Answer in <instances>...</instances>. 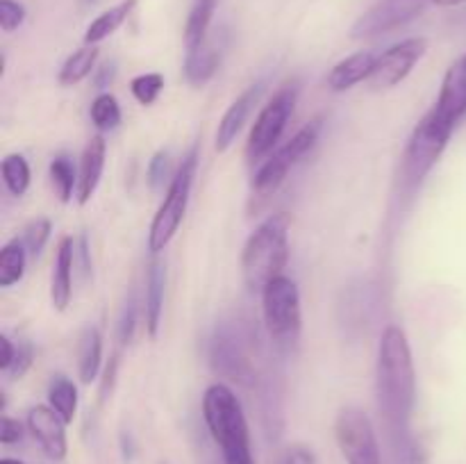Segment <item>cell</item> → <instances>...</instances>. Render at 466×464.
Wrapping results in <instances>:
<instances>
[{"instance_id":"cell-1","label":"cell","mask_w":466,"mask_h":464,"mask_svg":"<svg viewBox=\"0 0 466 464\" xmlns=\"http://www.w3.org/2000/svg\"><path fill=\"white\" fill-rule=\"evenodd\" d=\"M376 396L387 437L410 432V417L417 405V371L403 328L387 326L378 346Z\"/></svg>"},{"instance_id":"cell-2","label":"cell","mask_w":466,"mask_h":464,"mask_svg":"<svg viewBox=\"0 0 466 464\" xmlns=\"http://www.w3.org/2000/svg\"><path fill=\"white\" fill-rule=\"evenodd\" d=\"M203 419L223 464H258L241 400L226 382H214L203 394Z\"/></svg>"},{"instance_id":"cell-3","label":"cell","mask_w":466,"mask_h":464,"mask_svg":"<svg viewBox=\"0 0 466 464\" xmlns=\"http://www.w3.org/2000/svg\"><path fill=\"white\" fill-rule=\"evenodd\" d=\"M289 227L291 217L287 212L264 218L241 250V273L250 289L262 291L276 277L285 276L289 262Z\"/></svg>"},{"instance_id":"cell-4","label":"cell","mask_w":466,"mask_h":464,"mask_svg":"<svg viewBox=\"0 0 466 464\" xmlns=\"http://www.w3.org/2000/svg\"><path fill=\"white\" fill-rule=\"evenodd\" d=\"M196 166H198V148H191L189 153L185 155L180 166L176 168V173H173V180L168 182L167 196H164L157 214H155L153 221H150L148 250L153 255H159L168 244H171V239L176 237V232L180 230L182 221H185Z\"/></svg>"},{"instance_id":"cell-5","label":"cell","mask_w":466,"mask_h":464,"mask_svg":"<svg viewBox=\"0 0 466 464\" xmlns=\"http://www.w3.org/2000/svg\"><path fill=\"white\" fill-rule=\"evenodd\" d=\"M262 317L268 337L282 350L299 344L303 330L299 287L291 277L280 276L262 289Z\"/></svg>"},{"instance_id":"cell-6","label":"cell","mask_w":466,"mask_h":464,"mask_svg":"<svg viewBox=\"0 0 466 464\" xmlns=\"http://www.w3.org/2000/svg\"><path fill=\"white\" fill-rule=\"evenodd\" d=\"M321 127V118H312V121L305 123L285 146H280L276 153H271L262 164H259L258 173H255L253 177V198L267 200L268 196H273L280 189V185L287 180L291 168L317 146Z\"/></svg>"},{"instance_id":"cell-7","label":"cell","mask_w":466,"mask_h":464,"mask_svg":"<svg viewBox=\"0 0 466 464\" xmlns=\"http://www.w3.org/2000/svg\"><path fill=\"white\" fill-rule=\"evenodd\" d=\"M455 127L441 121L435 112H428L414 127L403 155V177L408 187H417L440 162L441 153L449 146Z\"/></svg>"},{"instance_id":"cell-8","label":"cell","mask_w":466,"mask_h":464,"mask_svg":"<svg viewBox=\"0 0 466 464\" xmlns=\"http://www.w3.org/2000/svg\"><path fill=\"white\" fill-rule=\"evenodd\" d=\"M299 103V82H287L273 94V98L259 109L253 127H250L248 141H246V157L248 162H262L280 141L291 114Z\"/></svg>"},{"instance_id":"cell-9","label":"cell","mask_w":466,"mask_h":464,"mask_svg":"<svg viewBox=\"0 0 466 464\" xmlns=\"http://www.w3.org/2000/svg\"><path fill=\"white\" fill-rule=\"evenodd\" d=\"M335 439L346 464H382L380 441L364 409L349 405L335 419Z\"/></svg>"},{"instance_id":"cell-10","label":"cell","mask_w":466,"mask_h":464,"mask_svg":"<svg viewBox=\"0 0 466 464\" xmlns=\"http://www.w3.org/2000/svg\"><path fill=\"white\" fill-rule=\"evenodd\" d=\"M431 0H378L350 27L353 39H373L408 25L423 14Z\"/></svg>"},{"instance_id":"cell-11","label":"cell","mask_w":466,"mask_h":464,"mask_svg":"<svg viewBox=\"0 0 466 464\" xmlns=\"http://www.w3.org/2000/svg\"><path fill=\"white\" fill-rule=\"evenodd\" d=\"M426 50L428 41L423 36H410V39L394 44L385 53L378 55L376 68L369 77V85L373 89H394L396 85H400L412 73V68L426 55Z\"/></svg>"},{"instance_id":"cell-12","label":"cell","mask_w":466,"mask_h":464,"mask_svg":"<svg viewBox=\"0 0 466 464\" xmlns=\"http://www.w3.org/2000/svg\"><path fill=\"white\" fill-rule=\"evenodd\" d=\"M244 337L239 330L232 326L217 328L212 339V350H209V359H212V368L218 376L228 378V380L244 382L250 376V353L248 346L244 344Z\"/></svg>"},{"instance_id":"cell-13","label":"cell","mask_w":466,"mask_h":464,"mask_svg":"<svg viewBox=\"0 0 466 464\" xmlns=\"http://www.w3.org/2000/svg\"><path fill=\"white\" fill-rule=\"evenodd\" d=\"M27 432L32 439L39 444V449L48 455L50 459L59 462L66 458L68 441H66V426L68 423L55 412L50 405H36L27 412L25 419Z\"/></svg>"},{"instance_id":"cell-14","label":"cell","mask_w":466,"mask_h":464,"mask_svg":"<svg viewBox=\"0 0 466 464\" xmlns=\"http://www.w3.org/2000/svg\"><path fill=\"white\" fill-rule=\"evenodd\" d=\"M432 112L451 127H458L466 116V53L455 59L446 71Z\"/></svg>"},{"instance_id":"cell-15","label":"cell","mask_w":466,"mask_h":464,"mask_svg":"<svg viewBox=\"0 0 466 464\" xmlns=\"http://www.w3.org/2000/svg\"><path fill=\"white\" fill-rule=\"evenodd\" d=\"M262 91H264L262 82H255V85H250L239 98L232 100V105L226 109L221 121H218L217 136H214V148H217V153H226V150L235 144L239 132L244 130L246 121H248L250 114H253L255 105H258L259 98H262Z\"/></svg>"},{"instance_id":"cell-16","label":"cell","mask_w":466,"mask_h":464,"mask_svg":"<svg viewBox=\"0 0 466 464\" xmlns=\"http://www.w3.org/2000/svg\"><path fill=\"white\" fill-rule=\"evenodd\" d=\"M105 157H107V144L103 135H94L86 141L80 157V171H77V203L86 205L94 198L105 171Z\"/></svg>"},{"instance_id":"cell-17","label":"cell","mask_w":466,"mask_h":464,"mask_svg":"<svg viewBox=\"0 0 466 464\" xmlns=\"http://www.w3.org/2000/svg\"><path fill=\"white\" fill-rule=\"evenodd\" d=\"M73 267H76V241L64 237L55 255L53 280H50V303L57 312H64L73 298Z\"/></svg>"},{"instance_id":"cell-18","label":"cell","mask_w":466,"mask_h":464,"mask_svg":"<svg viewBox=\"0 0 466 464\" xmlns=\"http://www.w3.org/2000/svg\"><path fill=\"white\" fill-rule=\"evenodd\" d=\"M376 59L378 55L371 50H360V53L339 59L328 73V89L335 94H344L360 82H369L373 68H376Z\"/></svg>"},{"instance_id":"cell-19","label":"cell","mask_w":466,"mask_h":464,"mask_svg":"<svg viewBox=\"0 0 466 464\" xmlns=\"http://www.w3.org/2000/svg\"><path fill=\"white\" fill-rule=\"evenodd\" d=\"M164 291H167V264L155 255L148 264V276H146V300H144V317L146 332L148 337H157L159 323H162L164 312Z\"/></svg>"},{"instance_id":"cell-20","label":"cell","mask_w":466,"mask_h":464,"mask_svg":"<svg viewBox=\"0 0 466 464\" xmlns=\"http://www.w3.org/2000/svg\"><path fill=\"white\" fill-rule=\"evenodd\" d=\"M103 364V335L96 326H85L77 339V373L85 385L98 378Z\"/></svg>"},{"instance_id":"cell-21","label":"cell","mask_w":466,"mask_h":464,"mask_svg":"<svg viewBox=\"0 0 466 464\" xmlns=\"http://www.w3.org/2000/svg\"><path fill=\"white\" fill-rule=\"evenodd\" d=\"M218 64H221V50L212 41H205L200 48L185 53V77L191 86H203L217 73Z\"/></svg>"},{"instance_id":"cell-22","label":"cell","mask_w":466,"mask_h":464,"mask_svg":"<svg viewBox=\"0 0 466 464\" xmlns=\"http://www.w3.org/2000/svg\"><path fill=\"white\" fill-rule=\"evenodd\" d=\"M137 3H139V0H121V3L114 5V7L105 9V12L100 14V16H96L94 21L89 23V27H86L85 44L98 45L100 41H105L107 36H112L114 32H116L118 27L127 21V18H130V14L135 12Z\"/></svg>"},{"instance_id":"cell-23","label":"cell","mask_w":466,"mask_h":464,"mask_svg":"<svg viewBox=\"0 0 466 464\" xmlns=\"http://www.w3.org/2000/svg\"><path fill=\"white\" fill-rule=\"evenodd\" d=\"M218 0H194L189 9V16L185 23V53L200 48L208 41L209 25L217 14Z\"/></svg>"},{"instance_id":"cell-24","label":"cell","mask_w":466,"mask_h":464,"mask_svg":"<svg viewBox=\"0 0 466 464\" xmlns=\"http://www.w3.org/2000/svg\"><path fill=\"white\" fill-rule=\"evenodd\" d=\"M96 62H98V48L96 45H82L77 48L76 53L68 55L66 62L62 64L59 68V85L64 86H73V85H80L82 80L96 73Z\"/></svg>"},{"instance_id":"cell-25","label":"cell","mask_w":466,"mask_h":464,"mask_svg":"<svg viewBox=\"0 0 466 464\" xmlns=\"http://www.w3.org/2000/svg\"><path fill=\"white\" fill-rule=\"evenodd\" d=\"M48 405L64 419L66 423H73L77 412V387L71 378L53 376L48 385Z\"/></svg>"},{"instance_id":"cell-26","label":"cell","mask_w":466,"mask_h":464,"mask_svg":"<svg viewBox=\"0 0 466 464\" xmlns=\"http://www.w3.org/2000/svg\"><path fill=\"white\" fill-rule=\"evenodd\" d=\"M27 250L21 244V239H12L0 248V287H12L25 273Z\"/></svg>"},{"instance_id":"cell-27","label":"cell","mask_w":466,"mask_h":464,"mask_svg":"<svg viewBox=\"0 0 466 464\" xmlns=\"http://www.w3.org/2000/svg\"><path fill=\"white\" fill-rule=\"evenodd\" d=\"M50 182L62 203H68L77 194V173L68 155H55L50 162Z\"/></svg>"},{"instance_id":"cell-28","label":"cell","mask_w":466,"mask_h":464,"mask_svg":"<svg viewBox=\"0 0 466 464\" xmlns=\"http://www.w3.org/2000/svg\"><path fill=\"white\" fill-rule=\"evenodd\" d=\"M3 182L7 187V191L16 198H21L27 189H30V164L23 157L21 153H9L3 159Z\"/></svg>"},{"instance_id":"cell-29","label":"cell","mask_w":466,"mask_h":464,"mask_svg":"<svg viewBox=\"0 0 466 464\" xmlns=\"http://www.w3.org/2000/svg\"><path fill=\"white\" fill-rule=\"evenodd\" d=\"M89 116L91 123H94L100 132H109L114 130V127H118V123H121V105H118L116 96L107 94V91L96 96L94 103H91Z\"/></svg>"},{"instance_id":"cell-30","label":"cell","mask_w":466,"mask_h":464,"mask_svg":"<svg viewBox=\"0 0 466 464\" xmlns=\"http://www.w3.org/2000/svg\"><path fill=\"white\" fill-rule=\"evenodd\" d=\"M164 89V76L162 73H141V76H135L130 82V91L135 96V100L144 107L153 105L155 100L159 98Z\"/></svg>"},{"instance_id":"cell-31","label":"cell","mask_w":466,"mask_h":464,"mask_svg":"<svg viewBox=\"0 0 466 464\" xmlns=\"http://www.w3.org/2000/svg\"><path fill=\"white\" fill-rule=\"evenodd\" d=\"M50 232H53V223H50L48 218H44V217L35 218V221H30L25 227H23L21 244L25 246V250H27V255H30V257H36V255H41L46 241L50 239Z\"/></svg>"},{"instance_id":"cell-32","label":"cell","mask_w":466,"mask_h":464,"mask_svg":"<svg viewBox=\"0 0 466 464\" xmlns=\"http://www.w3.org/2000/svg\"><path fill=\"white\" fill-rule=\"evenodd\" d=\"M168 176H171V157H168L167 150H157L148 162L150 187H153V189H159V187H164V182L173 180V177Z\"/></svg>"},{"instance_id":"cell-33","label":"cell","mask_w":466,"mask_h":464,"mask_svg":"<svg viewBox=\"0 0 466 464\" xmlns=\"http://www.w3.org/2000/svg\"><path fill=\"white\" fill-rule=\"evenodd\" d=\"M25 21V7L18 0H0V27L3 32H14Z\"/></svg>"},{"instance_id":"cell-34","label":"cell","mask_w":466,"mask_h":464,"mask_svg":"<svg viewBox=\"0 0 466 464\" xmlns=\"http://www.w3.org/2000/svg\"><path fill=\"white\" fill-rule=\"evenodd\" d=\"M32 359H35V350H32V346L27 344V341H21V344L16 346V358H14L12 367L7 368L12 380H21V378L25 376L27 368L32 367Z\"/></svg>"},{"instance_id":"cell-35","label":"cell","mask_w":466,"mask_h":464,"mask_svg":"<svg viewBox=\"0 0 466 464\" xmlns=\"http://www.w3.org/2000/svg\"><path fill=\"white\" fill-rule=\"evenodd\" d=\"M135 328H137V308L135 300H127L126 309L121 314V321H118V341L121 344H130L132 337H135Z\"/></svg>"},{"instance_id":"cell-36","label":"cell","mask_w":466,"mask_h":464,"mask_svg":"<svg viewBox=\"0 0 466 464\" xmlns=\"http://www.w3.org/2000/svg\"><path fill=\"white\" fill-rule=\"evenodd\" d=\"M280 464H319L317 455L309 446L305 444H291L289 449L282 453Z\"/></svg>"},{"instance_id":"cell-37","label":"cell","mask_w":466,"mask_h":464,"mask_svg":"<svg viewBox=\"0 0 466 464\" xmlns=\"http://www.w3.org/2000/svg\"><path fill=\"white\" fill-rule=\"evenodd\" d=\"M21 439H23V423L18 421V419L7 417V414H5L3 428H0V441H3L5 446H12V444H18Z\"/></svg>"},{"instance_id":"cell-38","label":"cell","mask_w":466,"mask_h":464,"mask_svg":"<svg viewBox=\"0 0 466 464\" xmlns=\"http://www.w3.org/2000/svg\"><path fill=\"white\" fill-rule=\"evenodd\" d=\"M114 76H116V64L114 62H107L100 68H96V85H98V89H105V86L112 85Z\"/></svg>"},{"instance_id":"cell-39","label":"cell","mask_w":466,"mask_h":464,"mask_svg":"<svg viewBox=\"0 0 466 464\" xmlns=\"http://www.w3.org/2000/svg\"><path fill=\"white\" fill-rule=\"evenodd\" d=\"M0 346H3V358H0V371L7 373V368L12 367L14 358H16V346L12 344L9 337H0Z\"/></svg>"},{"instance_id":"cell-40","label":"cell","mask_w":466,"mask_h":464,"mask_svg":"<svg viewBox=\"0 0 466 464\" xmlns=\"http://www.w3.org/2000/svg\"><path fill=\"white\" fill-rule=\"evenodd\" d=\"M437 7H458V5H464L466 0H431Z\"/></svg>"},{"instance_id":"cell-41","label":"cell","mask_w":466,"mask_h":464,"mask_svg":"<svg viewBox=\"0 0 466 464\" xmlns=\"http://www.w3.org/2000/svg\"><path fill=\"white\" fill-rule=\"evenodd\" d=\"M0 464H23L21 459H16V458H3L0 459Z\"/></svg>"}]
</instances>
